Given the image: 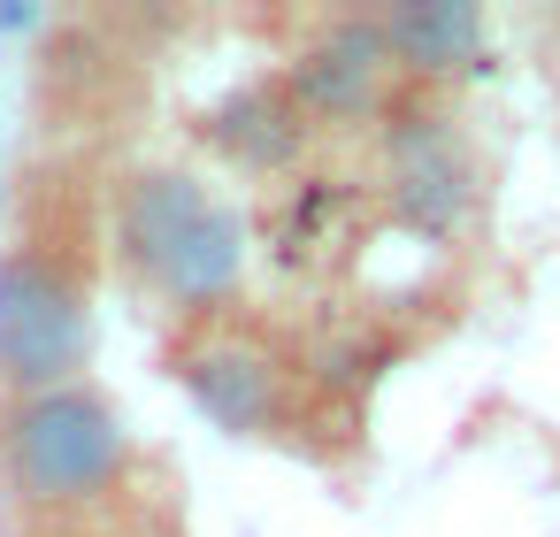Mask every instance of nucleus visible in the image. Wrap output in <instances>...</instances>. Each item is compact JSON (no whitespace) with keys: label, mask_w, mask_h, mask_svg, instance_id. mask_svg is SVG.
I'll return each instance as SVG.
<instances>
[{"label":"nucleus","mask_w":560,"mask_h":537,"mask_svg":"<svg viewBox=\"0 0 560 537\" xmlns=\"http://www.w3.org/2000/svg\"><path fill=\"white\" fill-rule=\"evenodd\" d=\"M170 376L185 384V399H192L223 437H277V430L292 422V399H300L292 361H284L261 330H246V323H231V315L192 323V330L170 346Z\"/></svg>","instance_id":"obj_4"},{"label":"nucleus","mask_w":560,"mask_h":537,"mask_svg":"<svg viewBox=\"0 0 560 537\" xmlns=\"http://www.w3.org/2000/svg\"><path fill=\"white\" fill-rule=\"evenodd\" d=\"M208 139L238 162V170H284L300 147H307V116L292 108V93L284 85H254V93H238V101H223L215 116H208Z\"/></svg>","instance_id":"obj_8"},{"label":"nucleus","mask_w":560,"mask_h":537,"mask_svg":"<svg viewBox=\"0 0 560 537\" xmlns=\"http://www.w3.org/2000/svg\"><path fill=\"white\" fill-rule=\"evenodd\" d=\"M39 24V9H0V32H32Z\"/></svg>","instance_id":"obj_9"},{"label":"nucleus","mask_w":560,"mask_h":537,"mask_svg":"<svg viewBox=\"0 0 560 537\" xmlns=\"http://www.w3.org/2000/svg\"><path fill=\"white\" fill-rule=\"evenodd\" d=\"M93 369V292L47 238L0 254V399L55 392Z\"/></svg>","instance_id":"obj_3"},{"label":"nucleus","mask_w":560,"mask_h":537,"mask_svg":"<svg viewBox=\"0 0 560 537\" xmlns=\"http://www.w3.org/2000/svg\"><path fill=\"white\" fill-rule=\"evenodd\" d=\"M384 185H392V208L415 238H453L476 208L483 170H476L468 131L445 108H407L384 131Z\"/></svg>","instance_id":"obj_6"},{"label":"nucleus","mask_w":560,"mask_h":537,"mask_svg":"<svg viewBox=\"0 0 560 537\" xmlns=\"http://www.w3.org/2000/svg\"><path fill=\"white\" fill-rule=\"evenodd\" d=\"M376 24H384V47H392L399 78H422V85L476 78L483 55H491V24L468 0H392V9H376Z\"/></svg>","instance_id":"obj_7"},{"label":"nucleus","mask_w":560,"mask_h":537,"mask_svg":"<svg viewBox=\"0 0 560 537\" xmlns=\"http://www.w3.org/2000/svg\"><path fill=\"white\" fill-rule=\"evenodd\" d=\"M108 246H116V269L154 307H170L185 323H215L238 300L246 261H254L246 208L223 200L200 170H177V162H147L116 185Z\"/></svg>","instance_id":"obj_1"},{"label":"nucleus","mask_w":560,"mask_h":537,"mask_svg":"<svg viewBox=\"0 0 560 537\" xmlns=\"http://www.w3.org/2000/svg\"><path fill=\"white\" fill-rule=\"evenodd\" d=\"M392 85H399V62L384 47V24L376 16H323L292 62H284V93L307 124H330V131H361V124H384L392 116Z\"/></svg>","instance_id":"obj_5"},{"label":"nucleus","mask_w":560,"mask_h":537,"mask_svg":"<svg viewBox=\"0 0 560 537\" xmlns=\"http://www.w3.org/2000/svg\"><path fill=\"white\" fill-rule=\"evenodd\" d=\"M131 460H139L131 422L93 376L0 399V483H9V499L32 506V514L108 506L124 491Z\"/></svg>","instance_id":"obj_2"}]
</instances>
